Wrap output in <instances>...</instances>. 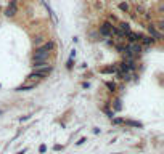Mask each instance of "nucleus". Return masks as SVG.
<instances>
[{
	"label": "nucleus",
	"mask_w": 164,
	"mask_h": 154,
	"mask_svg": "<svg viewBox=\"0 0 164 154\" xmlns=\"http://www.w3.org/2000/svg\"><path fill=\"white\" fill-rule=\"evenodd\" d=\"M34 72L40 77V79H44V77H47L52 72V66L47 64V66H40V68H34Z\"/></svg>",
	"instance_id": "obj_1"
},
{
	"label": "nucleus",
	"mask_w": 164,
	"mask_h": 154,
	"mask_svg": "<svg viewBox=\"0 0 164 154\" xmlns=\"http://www.w3.org/2000/svg\"><path fill=\"white\" fill-rule=\"evenodd\" d=\"M18 11V3H16V0H11L10 2V5L7 7V10H5V15L7 16H15Z\"/></svg>",
	"instance_id": "obj_2"
},
{
	"label": "nucleus",
	"mask_w": 164,
	"mask_h": 154,
	"mask_svg": "<svg viewBox=\"0 0 164 154\" xmlns=\"http://www.w3.org/2000/svg\"><path fill=\"white\" fill-rule=\"evenodd\" d=\"M111 27H113V26H111L110 23H103L101 27H100V34H101V35H111Z\"/></svg>",
	"instance_id": "obj_3"
},
{
	"label": "nucleus",
	"mask_w": 164,
	"mask_h": 154,
	"mask_svg": "<svg viewBox=\"0 0 164 154\" xmlns=\"http://www.w3.org/2000/svg\"><path fill=\"white\" fill-rule=\"evenodd\" d=\"M53 48H55V44H53V42H47V44L44 45V47L37 48V52H45V53H50Z\"/></svg>",
	"instance_id": "obj_4"
},
{
	"label": "nucleus",
	"mask_w": 164,
	"mask_h": 154,
	"mask_svg": "<svg viewBox=\"0 0 164 154\" xmlns=\"http://www.w3.org/2000/svg\"><path fill=\"white\" fill-rule=\"evenodd\" d=\"M148 32L151 34V35L155 37V39H161V37H163V35H161V34L155 29V26H153V24H150V26H148Z\"/></svg>",
	"instance_id": "obj_5"
},
{
	"label": "nucleus",
	"mask_w": 164,
	"mask_h": 154,
	"mask_svg": "<svg viewBox=\"0 0 164 154\" xmlns=\"http://www.w3.org/2000/svg\"><path fill=\"white\" fill-rule=\"evenodd\" d=\"M122 124H127V125H130V127H138V129H142V127H143V124H142V122H135V121H124Z\"/></svg>",
	"instance_id": "obj_6"
},
{
	"label": "nucleus",
	"mask_w": 164,
	"mask_h": 154,
	"mask_svg": "<svg viewBox=\"0 0 164 154\" xmlns=\"http://www.w3.org/2000/svg\"><path fill=\"white\" fill-rule=\"evenodd\" d=\"M101 72L103 74H114L116 72V66H108V68H103Z\"/></svg>",
	"instance_id": "obj_7"
},
{
	"label": "nucleus",
	"mask_w": 164,
	"mask_h": 154,
	"mask_svg": "<svg viewBox=\"0 0 164 154\" xmlns=\"http://www.w3.org/2000/svg\"><path fill=\"white\" fill-rule=\"evenodd\" d=\"M126 34H127V37H129V40H130V42H137V40H140V35H137V34L130 32V31H129V32H126Z\"/></svg>",
	"instance_id": "obj_8"
},
{
	"label": "nucleus",
	"mask_w": 164,
	"mask_h": 154,
	"mask_svg": "<svg viewBox=\"0 0 164 154\" xmlns=\"http://www.w3.org/2000/svg\"><path fill=\"white\" fill-rule=\"evenodd\" d=\"M140 40L143 42L145 47H150V45L153 44V39H150V37H143V35H140Z\"/></svg>",
	"instance_id": "obj_9"
},
{
	"label": "nucleus",
	"mask_w": 164,
	"mask_h": 154,
	"mask_svg": "<svg viewBox=\"0 0 164 154\" xmlns=\"http://www.w3.org/2000/svg\"><path fill=\"white\" fill-rule=\"evenodd\" d=\"M121 31H122V32H129V31H130V27H129V24L127 23H121Z\"/></svg>",
	"instance_id": "obj_10"
},
{
	"label": "nucleus",
	"mask_w": 164,
	"mask_h": 154,
	"mask_svg": "<svg viewBox=\"0 0 164 154\" xmlns=\"http://www.w3.org/2000/svg\"><path fill=\"white\" fill-rule=\"evenodd\" d=\"M119 10H122V11H129V5L126 2H121L119 3Z\"/></svg>",
	"instance_id": "obj_11"
},
{
	"label": "nucleus",
	"mask_w": 164,
	"mask_h": 154,
	"mask_svg": "<svg viewBox=\"0 0 164 154\" xmlns=\"http://www.w3.org/2000/svg\"><path fill=\"white\" fill-rule=\"evenodd\" d=\"M34 87H36V84H29V85H21L18 90H21V92H23V90H31V88H34Z\"/></svg>",
	"instance_id": "obj_12"
},
{
	"label": "nucleus",
	"mask_w": 164,
	"mask_h": 154,
	"mask_svg": "<svg viewBox=\"0 0 164 154\" xmlns=\"http://www.w3.org/2000/svg\"><path fill=\"white\" fill-rule=\"evenodd\" d=\"M106 87L110 88V92H114L116 90V84H113V82H106Z\"/></svg>",
	"instance_id": "obj_13"
},
{
	"label": "nucleus",
	"mask_w": 164,
	"mask_h": 154,
	"mask_svg": "<svg viewBox=\"0 0 164 154\" xmlns=\"http://www.w3.org/2000/svg\"><path fill=\"white\" fill-rule=\"evenodd\" d=\"M121 108H122V106H121V100H116V101H114V109L119 111Z\"/></svg>",
	"instance_id": "obj_14"
},
{
	"label": "nucleus",
	"mask_w": 164,
	"mask_h": 154,
	"mask_svg": "<svg viewBox=\"0 0 164 154\" xmlns=\"http://www.w3.org/2000/svg\"><path fill=\"white\" fill-rule=\"evenodd\" d=\"M122 122H124V119H121V117L113 119V124H114V125H118V124H122Z\"/></svg>",
	"instance_id": "obj_15"
},
{
	"label": "nucleus",
	"mask_w": 164,
	"mask_h": 154,
	"mask_svg": "<svg viewBox=\"0 0 164 154\" xmlns=\"http://www.w3.org/2000/svg\"><path fill=\"white\" fill-rule=\"evenodd\" d=\"M39 151H40V153H45V151H47V146H45V145H40V148H39Z\"/></svg>",
	"instance_id": "obj_16"
},
{
	"label": "nucleus",
	"mask_w": 164,
	"mask_h": 154,
	"mask_svg": "<svg viewBox=\"0 0 164 154\" xmlns=\"http://www.w3.org/2000/svg\"><path fill=\"white\" fill-rule=\"evenodd\" d=\"M55 151H60V149H63V146H60V145H55V148H53Z\"/></svg>",
	"instance_id": "obj_17"
},
{
	"label": "nucleus",
	"mask_w": 164,
	"mask_h": 154,
	"mask_svg": "<svg viewBox=\"0 0 164 154\" xmlns=\"http://www.w3.org/2000/svg\"><path fill=\"white\" fill-rule=\"evenodd\" d=\"M84 141H87L85 138H81V140H79V141H77V145H82V143H84Z\"/></svg>",
	"instance_id": "obj_18"
},
{
	"label": "nucleus",
	"mask_w": 164,
	"mask_h": 154,
	"mask_svg": "<svg viewBox=\"0 0 164 154\" xmlns=\"http://www.w3.org/2000/svg\"><path fill=\"white\" fill-rule=\"evenodd\" d=\"M26 153V149H23V151H19V153H18V154H24Z\"/></svg>",
	"instance_id": "obj_19"
}]
</instances>
